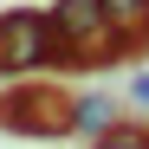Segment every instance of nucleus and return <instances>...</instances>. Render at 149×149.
Masks as SVG:
<instances>
[{"label": "nucleus", "mask_w": 149, "mask_h": 149, "mask_svg": "<svg viewBox=\"0 0 149 149\" xmlns=\"http://www.w3.org/2000/svg\"><path fill=\"white\" fill-rule=\"evenodd\" d=\"M52 26L65 39V58L71 65H110V52H123V33L110 26V7H104V0H58V7H52Z\"/></svg>", "instance_id": "obj_1"}, {"label": "nucleus", "mask_w": 149, "mask_h": 149, "mask_svg": "<svg viewBox=\"0 0 149 149\" xmlns=\"http://www.w3.org/2000/svg\"><path fill=\"white\" fill-rule=\"evenodd\" d=\"M45 65H71L52 13H0V71L26 78V71H45Z\"/></svg>", "instance_id": "obj_2"}, {"label": "nucleus", "mask_w": 149, "mask_h": 149, "mask_svg": "<svg viewBox=\"0 0 149 149\" xmlns=\"http://www.w3.org/2000/svg\"><path fill=\"white\" fill-rule=\"evenodd\" d=\"M0 130L13 136H65L71 130V97L52 84H19L0 97Z\"/></svg>", "instance_id": "obj_3"}, {"label": "nucleus", "mask_w": 149, "mask_h": 149, "mask_svg": "<svg viewBox=\"0 0 149 149\" xmlns=\"http://www.w3.org/2000/svg\"><path fill=\"white\" fill-rule=\"evenodd\" d=\"M110 123H117V104H110V97H97V91H91V97H71V130H78V136L97 143Z\"/></svg>", "instance_id": "obj_4"}, {"label": "nucleus", "mask_w": 149, "mask_h": 149, "mask_svg": "<svg viewBox=\"0 0 149 149\" xmlns=\"http://www.w3.org/2000/svg\"><path fill=\"white\" fill-rule=\"evenodd\" d=\"M104 7H110V26L123 33V45L149 39V0H104Z\"/></svg>", "instance_id": "obj_5"}, {"label": "nucleus", "mask_w": 149, "mask_h": 149, "mask_svg": "<svg viewBox=\"0 0 149 149\" xmlns=\"http://www.w3.org/2000/svg\"><path fill=\"white\" fill-rule=\"evenodd\" d=\"M91 149H149V130H143V123H110Z\"/></svg>", "instance_id": "obj_6"}, {"label": "nucleus", "mask_w": 149, "mask_h": 149, "mask_svg": "<svg viewBox=\"0 0 149 149\" xmlns=\"http://www.w3.org/2000/svg\"><path fill=\"white\" fill-rule=\"evenodd\" d=\"M130 97H136V104L149 110V71H136V78H130Z\"/></svg>", "instance_id": "obj_7"}]
</instances>
